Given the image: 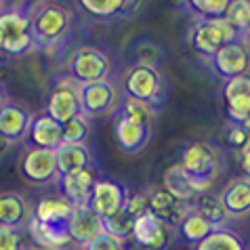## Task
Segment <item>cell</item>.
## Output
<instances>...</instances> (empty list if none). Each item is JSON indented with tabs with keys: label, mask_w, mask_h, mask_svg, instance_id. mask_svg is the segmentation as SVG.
Masks as SVG:
<instances>
[{
	"label": "cell",
	"mask_w": 250,
	"mask_h": 250,
	"mask_svg": "<svg viewBox=\"0 0 250 250\" xmlns=\"http://www.w3.org/2000/svg\"><path fill=\"white\" fill-rule=\"evenodd\" d=\"M219 151L206 141H193L183 149L181 164L183 170L191 177L200 193H206V189L212 185L214 177L219 172Z\"/></svg>",
	"instance_id": "6da1fadb"
},
{
	"label": "cell",
	"mask_w": 250,
	"mask_h": 250,
	"mask_svg": "<svg viewBox=\"0 0 250 250\" xmlns=\"http://www.w3.org/2000/svg\"><path fill=\"white\" fill-rule=\"evenodd\" d=\"M36 44L32 30V15L13 9L0 13V51L6 55H23Z\"/></svg>",
	"instance_id": "7a4b0ae2"
},
{
	"label": "cell",
	"mask_w": 250,
	"mask_h": 250,
	"mask_svg": "<svg viewBox=\"0 0 250 250\" xmlns=\"http://www.w3.org/2000/svg\"><path fill=\"white\" fill-rule=\"evenodd\" d=\"M32 15V30H34V40L38 46H53L65 38L72 25V17L69 11L61 4L46 2L42 4L36 13Z\"/></svg>",
	"instance_id": "3957f363"
},
{
	"label": "cell",
	"mask_w": 250,
	"mask_h": 250,
	"mask_svg": "<svg viewBox=\"0 0 250 250\" xmlns=\"http://www.w3.org/2000/svg\"><path fill=\"white\" fill-rule=\"evenodd\" d=\"M109 69H112V61H109L107 53L95 46H80L69 57V74L78 84L107 80Z\"/></svg>",
	"instance_id": "277c9868"
},
{
	"label": "cell",
	"mask_w": 250,
	"mask_h": 250,
	"mask_svg": "<svg viewBox=\"0 0 250 250\" xmlns=\"http://www.w3.org/2000/svg\"><path fill=\"white\" fill-rule=\"evenodd\" d=\"M238 30H233L223 17L221 19H202L191 32V46L198 53L212 57L225 44L238 42Z\"/></svg>",
	"instance_id": "5b68a950"
},
{
	"label": "cell",
	"mask_w": 250,
	"mask_h": 250,
	"mask_svg": "<svg viewBox=\"0 0 250 250\" xmlns=\"http://www.w3.org/2000/svg\"><path fill=\"white\" fill-rule=\"evenodd\" d=\"M122 91L130 99L145 101L154 107V103L160 99V93H162V76L156 67L135 63L122 76Z\"/></svg>",
	"instance_id": "8992f818"
},
{
	"label": "cell",
	"mask_w": 250,
	"mask_h": 250,
	"mask_svg": "<svg viewBox=\"0 0 250 250\" xmlns=\"http://www.w3.org/2000/svg\"><path fill=\"white\" fill-rule=\"evenodd\" d=\"M69 82H59L53 88L51 97L46 101V112L55 122L65 124L76 116H82V103H80V84L74 78H67Z\"/></svg>",
	"instance_id": "52a82bcc"
},
{
	"label": "cell",
	"mask_w": 250,
	"mask_h": 250,
	"mask_svg": "<svg viewBox=\"0 0 250 250\" xmlns=\"http://www.w3.org/2000/svg\"><path fill=\"white\" fill-rule=\"evenodd\" d=\"M223 101L227 118L238 126L250 122V74L225 80Z\"/></svg>",
	"instance_id": "ba28073f"
},
{
	"label": "cell",
	"mask_w": 250,
	"mask_h": 250,
	"mask_svg": "<svg viewBox=\"0 0 250 250\" xmlns=\"http://www.w3.org/2000/svg\"><path fill=\"white\" fill-rule=\"evenodd\" d=\"M21 177L30 183L42 185L51 183L59 177L57 172V158H55V149H42V147H30L25 151L19 164Z\"/></svg>",
	"instance_id": "9c48e42d"
},
{
	"label": "cell",
	"mask_w": 250,
	"mask_h": 250,
	"mask_svg": "<svg viewBox=\"0 0 250 250\" xmlns=\"http://www.w3.org/2000/svg\"><path fill=\"white\" fill-rule=\"evenodd\" d=\"M65 231L69 235V242L86 248L97 235L103 233V219L99 214H95V210L88 204L74 206L65 223Z\"/></svg>",
	"instance_id": "30bf717a"
},
{
	"label": "cell",
	"mask_w": 250,
	"mask_h": 250,
	"mask_svg": "<svg viewBox=\"0 0 250 250\" xmlns=\"http://www.w3.org/2000/svg\"><path fill=\"white\" fill-rule=\"evenodd\" d=\"M97 181H99V179H97V172H95L93 166L74 170V172H65V175L57 177V185L61 189V196L74 206L91 202V196H93Z\"/></svg>",
	"instance_id": "8fae6325"
},
{
	"label": "cell",
	"mask_w": 250,
	"mask_h": 250,
	"mask_svg": "<svg viewBox=\"0 0 250 250\" xmlns=\"http://www.w3.org/2000/svg\"><path fill=\"white\" fill-rule=\"evenodd\" d=\"M133 240L141 250H164L170 240V227L154 212H147L135 221Z\"/></svg>",
	"instance_id": "7c38bea8"
},
{
	"label": "cell",
	"mask_w": 250,
	"mask_h": 250,
	"mask_svg": "<svg viewBox=\"0 0 250 250\" xmlns=\"http://www.w3.org/2000/svg\"><path fill=\"white\" fill-rule=\"evenodd\" d=\"M126 198H128V193L120 183L109 181V179H99V181L95 183L88 206H91L95 214H99L101 219H107V217H112V214H116L118 210H122L124 204H126Z\"/></svg>",
	"instance_id": "4fadbf2b"
},
{
	"label": "cell",
	"mask_w": 250,
	"mask_h": 250,
	"mask_svg": "<svg viewBox=\"0 0 250 250\" xmlns=\"http://www.w3.org/2000/svg\"><path fill=\"white\" fill-rule=\"evenodd\" d=\"M80 103H82V114L86 116L109 114L116 105V88L109 80L80 84Z\"/></svg>",
	"instance_id": "5bb4252c"
},
{
	"label": "cell",
	"mask_w": 250,
	"mask_h": 250,
	"mask_svg": "<svg viewBox=\"0 0 250 250\" xmlns=\"http://www.w3.org/2000/svg\"><path fill=\"white\" fill-rule=\"evenodd\" d=\"M32 120H34V116L25 105L6 101L0 107V137H4L11 143L21 141L30 133Z\"/></svg>",
	"instance_id": "9a60e30c"
},
{
	"label": "cell",
	"mask_w": 250,
	"mask_h": 250,
	"mask_svg": "<svg viewBox=\"0 0 250 250\" xmlns=\"http://www.w3.org/2000/svg\"><path fill=\"white\" fill-rule=\"evenodd\" d=\"M147 198H149V210L154 212L160 221H164L168 227L181 225L185 214L191 210V204L181 202V200L172 196L166 187H156L151 193H147Z\"/></svg>",
	"instance_id": "2e32d148"
},
{
	"label": "cell",
	"mask_w": 250,
	"mask_h": 250,
	"mask_svg": "<svg viewBox=\"0 0 250 250\" xmlns=\"http://www.w3.org/2000/svg\"><path fill=\"white\" fill-rule=\"evenodd\" d=\"M212 65L227 80L235 78V76H244L250 69V53L240 42L225 44L212 55Z\"/></svg>",
	"instance_id": "e0dca14e"
},
{
	"label": "cell",
	"mask_w": 250,
	"mask_h": 250,
	"mask_svg": "<svg viewBox=\"0 0 250 250\" xmlns=\"http://www.w3.org/2000/svg\"><path fill=\"white\" fill-rule=\"evenodd\" d=\"M55 158H57V172L59 175L93 166V156H91V151H88L86 143L61 141L57 147H55Z\"/></svg>",
	"instance_id": "ac0fdd59"
},
{
	"label": "cell",
	"mask_w": 250,
	"mask_h": 250,
	"mask_svg": "<svg viewBox=\"0 0 250 250\" xmlns=\"http://www.w3.org/2000/svg\"><path fill=\"white\" fill-rule=\"evenodd\" d=\"M27 139H30L32 147L55 149L61 143V124L55 122L48 114H40L32 120Z\"/></svg>",
	"instance_id": "d6986e66"
},
{
	"label": "cell",
	"mask_w": 250,
	"mask_h": 250,
	"mask_svg": "<svg viewBox=\"0 0 250 250\" xmlns=\"http://www.w3.org/2000/svg\"><path fill=\"white\" fill-rule=\"evenodd\" d=\"M164 187L172 193V196L179 198V200H181V202H185V204L196 202V200L202 196V193L198 191L196 183L191 181V177L183 170L181 164H172L170 168L164 172ZM191 206H193V204H191Z\"/></svg>",
	"instance_id": "ffe728a7"
},
{
	"label": "cell",
	"mask_w": 250,
	"mask_h": 250,
	"mask_svg": "<svg viewBox=\"0 0 250 250\" xmlns=\"http://www.w3.org/2000/svg\"><path fill=\"white\" fill-rule=\"evenodd\" d=\"M221 202L225 204L229 217H244L250 212V177L233 179L223 193H221Z\"/></svg>",
	"instance_id": "44dd1931"
},
{
	"label": "cell",
	"mask_w": 250,
	"mask_h": 250,
	"mask_svg": "<svg viewBox=\"0 0 250 250\" xmlns=\"http://www.w3.org/2000/svg\"><path fill=\"white\" fill-rule=\"evenodd\" d=\"M30 221V206L25 198L17 191H2L0 193V225L21 227Z\"/></svg>",
	"instance_id": "7402d4cb"
},
{
	"label": "cell",
	"mask_w": 250,
	"mask_h": 250,
	"mask_svg": "<svg viewBox=\"0 0 250 250\" xmlns=\"http://www.w3.org/2000/svg\"><path fill=\"white\" fill-rule=\"evenodd\" d=\"M149 139V126L120 116L116 122V141L124 151H139Z\"/></svg>",
	"instance_id": "603a6c76"
},
{
	"label": "cell",
	"mask_w": 250,
	"mask_h": 250,
	"mask_svg": "<svg viewBox=\"0 0 250 250\" xmlns=\"http://www.w3.org/2000/svg\"><path fill=\"white\" fill-rule=\"evenodd\" d=\"M30 233L34 242L40 248L46 250H59L69 242V235L65 231V225H53V223H42L38 219H30Z\"/></svg>",
	"instance_id": "cb8c5ba5"
},
{
	"label": "cell",
	"mask_w": 250,
	"mask_h": 250,
	"mask_svg": "<svg viewBox=\"0 0 250 250\" xmlns=\"http://www.w3.org/2000/svg\"><path fill=\"white\" fill-rule=\"evenodd\" d=\"M74 210V204H69L65 198H51L46 196L36 204L34 210V219L42 221V223H53V225H65L69 214Z\"/></svg>",
	"instance_id": "d4e9b609"
},
{
	"label": "cell",
	"mask_w": 250,
	"mask_h": 250,
	"mask_svg": "<svg viewBox=\"0 0 250 250\" xmlns=\"http://www.w3.org/2000/svg\"><path fill=\"white\" fill-rule=\"evenodd\" d=\"M193 250H246V244L231 229L217 227L202 242H198Z\"/></svg>",
	"instance_id": "484cf974"
},
{
	"label": "cell",
	"mask_w": 250,
	"mask_h": 250,
	"mask_svg": "<svg viewBox=\"0 0 250 250\" xmlns=\"http://www.w3.org/2000/svg\"><path fill=\"white\" fill-rule=\"evenodd\" d=\"M193 208L202 214V217L210 223L214 229L217 227H225V223L229 221V212L225 204L221 202V198H214V196H208V193H202L196 202H193Z\"/></svg>",
	"instance_id": "4316f807"
},
{
	"label": "cell",
	"mask_w": 250,
	"mask_h": 250,
	"mask_svg": "<svg viewBox=\"0 0 250 250\" xmlns=\"http://www.w3.org/2000/svg\"><path fill=\"white\" fill-rule=\"evenodd\" d=\"M212 229L214 227L208 223V221L193 206H191V210L185 214V219L181 221V225H179V231H181L183 240L191 242V244H198V242H202L206 235L212 231Z\"/></svg>",
	"instance_id": "83f0119b"
},
{
	"label": "cell",
	"mask_w": 250,
	"mask_h": 250,
	"mask_svg": "<svg viewBox=\"0 0 250 250\" xmlns=\"http://www.w3.org/2000/svg\"><path fill=\"white\" fill-rule=\"evenodd\" d=\"M80 9L97 19H109L122 15L124 0H78Z\"/></svg>",
	"instance_id": "f1b7e54d"
},
{
	"label": "cell",
	"mask_w": 250,
	"mask_h": 250,
	"mask_svg": "<svg viewBox=\"0 0 250 250\" xmlns=\"http://www.w3.org/2000/svg\"><path fill=\"white\" fill-rule=\"evenodd\" d=\"M133 227H135V219L126 214V210H118L112 217L103 219V231H107L109 235H114L120 242H124L126 238H133Z\"/></svg>",
	"instance_id": "f546056e"
},
{
	"label": "cell",
	"mask_w": 250,
	"mask_h": 250,
	"mask_svg": "<svg viewBox=\"0 0 250 250\" xmlns=\"http://www.w3.org/2000/svg\"><path fill=\"white\" fill-rule=\"evenodd\" d=\"M223 19L233 30H238V34L250 30V0H231Z\"/></svg>",
	"instance_id": "4dcf8cb0"
},
{
	"label": "cell",
	"mask_w": 250,
	"mask_h": 250,
	"mask_svg": "<svg viewBox=\"0 0 250 250\" xmlns=\"http://www.w3.org/2000/svg\"><path fill=\"white\" fill-rule=\"evenodd\" d=\"M120 109H122V116L124 118L143 124V126H149L151 118H154V107H151L149 103L139 101V99H130V97H126V99L122 101V107Z\"/></svg>",
	"instance_id": "1f68e13d"
},
{
	"label": "cell",
	"mask_w": 250,
	"mask_h": 250,
	"mask_svg": "<svg viewBox=\"0 0 250 250\" xmlns=\"http://www.w3.org/2000/svg\"><path fill=\"white\" fill-rule=\"evenodd\" d=\"M88 135H91V126H88L84 114L61 124V141L65 143H86Z\"/></svg>",
	"instance_id": "d6a6232c"
},
{
	"label": "cell",
	"mask_w": 250,
	"mask_h": 250,
	"mask_svg": "<svg viewBox=\"0 0 250 250\" xmlns=\"http://www.w3.org/2000/svg\"><path fill=\"white\" fill-rule=\"evenodd\" d=\"M231 0H187V4L202 19H221Z\"/></svg>",
	"instance_id": "836d02e7"
},
{
	"label": "cell",
	"mask_w": 250,
	"mask_h": 250,
	"mask_svg": "<svg viewBox=\"0 0 250 250\" xmlns=\"http://www.w3.org/2000/svg\"><path fill=\"white\" fill-rule=\"evenodd\" d=\"M135 59H137V65H147V67H156L162 59V48H160L156 42H139L135 48Z\"/></svg>",
	"instance_id": "e575fe53"
},
{
	"label": "cell",
	"mask_w": 250,
	"mask_h": 250,
	"mask_svg": "<svg viewBox=\"0 0 250 250\" xmlns=\"http://www.w3.org/2000/svg\"><path fill=\"white\" fill-rule=\"evenodd\" d=\"M124 210H126V214H130L135 221L139 217H143V214L151 212L149 210V198H147V193H130V196L126 198V204H124Z\"/></svg>",
	"instance_id": "d590c367"
},
{
	"label": "cell",
	"mask_w": 250,
	"mask_h": 250,
	"mask_svg": "<svg viewBox=\"0 0 250 250\" xmlns=\"http://www.w3.org/2000/svg\"><path fill=\"white\" fill-rule=\"evenodd\" d=\"M0 250H23L19 227L0 225Z\"/></svg>",
	"instance_id": "8d00e7d4"
},
{
	"label": "cell",
	"mask_w": 250,
	"mask_h": 250,
	"mask_svg": "<svg viewBox=\"0 0 250 250\" xmlns=\"http://www.w3.org/2000/svg\"><path fill=\"white\" fill-rule=\"evenodd\" d=\"M84 250H122V242L114 238V235H109L107 231H103Z\"/></svg>",
	"instance_id": "74e56055"
},
{
	"label": "cell",
	"mask_w": 250,
	"mask_h": 250,
	"mask_svg": "<svg viewBox=\"0 0 250 250\" xmlns=\"http://www.w3.org/2000/svg\"><path fill=\"white\" fill-rule=\"evenodd\" d=\"M248 139H250V133L244 128V126H238V124H233V128L229 130V135H227V143L231 145V147H244V145L248 143Z\"/></svg>",
	"instance_id": "f35d334b"
},
{
	"label": "cell",
	"mask_w": 250,
	"mask_h": 250,
	"mask_svg": "<svg viewBox=\"0 0 250 250\" xmlns=\"http://www.w3.org/2000/svg\"><path fill=\"white\" fill-rule=\"evenodd\" d=\"M242 170H244L246 177H250V139L244 147H242Z\"/></svg>",
	"instance_id": "ab89813d"
},
{
	"label": "cell",
	"mask_w": 250,
	"mask_h": 250,
	"mask_svg": "<svg viewBox=\"0 0 250 250\" xmlns=\"http://www.w3.org/2000/svg\"><path fill=\"white\" fill-rule=\"evenodd\" d=\"M139 6H141V0H124L122 15H133V13L139 11Z\"/></svg>",
	"instance_id": "60d3db41"
},
{
	"label": "cell",
	"mask_w": 250,
	"mask_h": 250,
	"mask_svg": "<svg viewBox=\"0 0 250 250\" xmlns=\"http://www.w3.org/2000/svg\"><path fill=\"white\" fill-rule=\"evenodd\" d=\"M9 145H11V141H6L4 137H0V156H4L6 151H9Z\"/></svg>",
	"instance_id": "b9f144b4"
},
{
	"label": "cell",
	"mask_w": 250,
	"mask_h": 250,
	"mask_svg": "<svg viewBox=\"0 0 250 250\" xmlns=\"http://www.w3.org/2000/svg\"><path fill=\"white\" fill-rule=\"evenodd\" d=\"M6 103V93H4V88H2V84H0V107H2Z\"/></svg>",
	"instance_id": "7bdbcfd3"
},
{
	"label": "cell",
	"mask_w": 250,
	"mask_h": 250,
	"mask_svg": "<svg viewBox=\"0 0 250 250\" xmlns=\"http://www.w3.org/2000/svg\"><path fill=\"white\" fill-rule=\"evenodd\" d=\"M172 4H177V6H183V4H187V0H170Z\"/></svg>",
	"instance_id": "ee69618b"
},
{
	"label": "cell",
	"mask_w": 250,
	"mask_h": 250,
	"mask_svg": "<svg viewBox=\"0 0 250 250\" xmlns=\"http://www.w3.org/2000/svg\"><path fill=\"white\" fill-rule=\"evenodd\" d=\"M244 128H246V130H248V133H250V122H248V124H244Z\"/></svg>",
	"instance_id": "f6af8a7d"
},
{
	"label": "cell",
	"mask_w": 250,
	"mask_h": 250,
	"mask_svg": "<svg viewBox=\"0 0 250 250\" xmlns=\"http://www.w3.org/2000/svg\"><path fill=\"white\" fill-rule=\"evenodd\" d=\"M2 11H4V9H2V0H0V13H2Z\"/></svg>",
	"instance_id": "bcb514c9"
},
{
	"label": "cell",
	"mask_w": 250,
	"mask_h": 250,
	"mask_svg": "<svg viewBox=\"0 0 250 250\" xmlns=\"http://www.w3.org/2000/svg\"><path fill=\"white\" fill-rule=\"evenodd\" d=\"M137 250H141V248H137Z\"/></svg>",
	"instance_id": "7dc6e473"
},
{
	"label": "cell",
	"mask_w": 250,
	"mask_h": 250,
	"mask_svg": "<svg viewBox=\"0 0 250 250\" xmlns=\"http://www.w3.org/2000/svg\"><path fill=\"white\" fill-rule=\"evenodd\" d=\"M0 53H2V51H0Z\"/></svg>",
	"instance_id": "c3c4849f"
}]
</instances>
